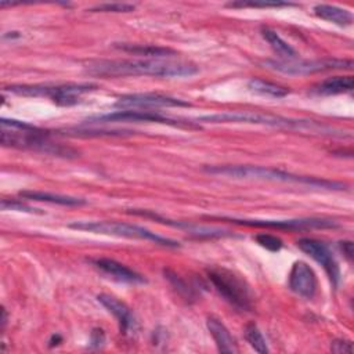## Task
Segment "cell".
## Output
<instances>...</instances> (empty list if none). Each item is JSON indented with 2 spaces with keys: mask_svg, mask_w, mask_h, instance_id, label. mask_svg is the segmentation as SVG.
<instances>
[{
  "mask_svg": "<svg viewBox=\"0 0 354 354\" xmlns=\"http://www.w3.org/2000/svg\"><path fill=\"white\" fill-rule=\"evenodd\" d=\"M198 71L194 64L169 59H100L86 66L88 75L100 77L155 76L171 79L192 76Z\"/></svg>",
  "mask_w": 354,
  "mask_h": 354,
  "instance_id": "6da1fadb",
  "label": "cell"
},
{
  "mask_svg": "<svg viewBox=\"0 0 354 354\" xmlns=\"http://www.w3.org/2000/svg\"><path fill=\"white\" fill-rule=\"evenodd\" d=\"M203 170L214 176H225L231 178H245V180H266V181H281V183H296L307 184L310 187L326 188V189H346V184L318 177L299 176L275 167L253 166V165H217L206 166Z\"/></svg>",
  "mask_w": 354,
  "mask_h": 354,
  "instance_id": "7a4b0ae2",
  "label": "cell"
},
{
  "mask_svg": "<svg viewBox=\"0 0 354 354\" xmlns=\"http://www.w3.org/2000/svg\"><path fill=\"white\" fill-rule=\"evenodd\" d=\"M198 120L207 122V123H253V124H264L271 127H283L289 130L344 137V134H342V130L325 126L322 123H317L314 120L292 119V118H283V116L261 113V112H250V111H234V112L228 111V112L203 115V116H199Z\"/></svg>",
  "mask_w": 354,
  "mask_h": 354,
  "instance_id": "3957f363",
  "label": "cell"
},
{
  "mask_svg": "<svg viewBox=\"0 0 354 354\" xmlns=\"http://www.w3.org/2000/svg\"><path fill=\"white\" fill-rule=\"evenodd\" d=\"M0 142L3 147L29 149V151L41 152L51 156H58V158L69 159V158L79 156L77 149L59 142H54L50 138V133L40 130L35 126L29 129L1 127Z\"/></svg>",
  "mask_w": 354,
  "mask_h": 354,
  "instance_id": "277c9868",
  "label": "cell"
},
{
  "mask_svg": "<svg viewBox=\"0 0 354 354\" xmlns=\"http://www.w3.org/2000/svg\"><path fill=\"white\" fill-rule=\"evenodd\" d=\"M69 228L79 230V231H87L94 234H102V235H113V236H123V238H136L142 241H151L153 243L166 246V248H178L180 242L158 235L152 232L148 228L122 223V221H109V220H97V221H73L68 224Z\"/></svg>",
  "mask_w": 354,
  "mask_h": 354,
  "instance_id": "5b68a950",
  "label": "cell"
},
{
  "mask_svg": "<svg viewBox=\"0 0 354 354\" xmlns=\"http://www.w3.org/2000/svg\"><path fill=\"white\" fill-rule=\"evenodd\" d=\"M97 84L93 83H65V84H11L4 90L22 97H47L55 104L71 106L80 101L86 93L94 91Z\"/></svg>",
  "mask_w": 354,
  "mask_h": 354,
  "instance_id": "8992f818",
  "label": "cell"
},
{
  "mask_svg": "<svg viewBox=\"0 0 354 354\" xmlns=\"http://www.w3.org/2000/svg\"><path fill=\"white\" fill-rule=\"evenodd\" d=\"M207 278L221 297L234 308L239 311L252 310V293L242 278L227 268H210L207 270Z\"/></svg>",
  "mask_w": 354,
  "mask_h": 354,
  "instance_id": "52a82bcc",
  "label": "cell"
},
{
  "mask_svg": "<svg viewBox=\"0 0 354 354\" xmlns=\"http://www.w3.org/2000/svg\"><path fill=\"white\" fill-rule=\"evenodd\" d=\"M268 69L285 73V75H313L318 72L332 71V69H351V59H337V58H322V59H267L263 62Z\"/></svg>",
  "mask_w": 354,
  "mask_h": 354,
  "instance_id": "ba28073f",
  "label": "cell"
},
{
  "mask_svg": "<svg viewBox=\"0 0 354 354\" xmlns=\"http://www.w3.org/2000/svg\"><path fill=\"white\" fill-rule=\"evenodd\" d=\"M220 220H227L234 224L248 225V227H266L278 230H311V228H335L337 223L329 218H289V220H270V218H236V217H216Z\"/></svg>",
  "mask_w": 354,
  "mask_h": 354,
  "instance_id": "9c48e42d",
  "label": "cell"
},
{
  "mask_svg": "<svg viewBox=\"0 0 354 354\" xmlns=\"http://www.w3.org/2000/svg\"><path fill=\"white\" fill-rule=\"evenodd\" d=\"M115 106L120 111L124 109H158V108H178V106H191L189 102L158 94V93H136V94H124L118 98Z\"/></svg>",
  "mask_w": 354,
  "mask_h": 354,
  "instance_id": "30bf717a",
  "label": "cell"
},
{
  "mask_svg": "<svg viewBox=\"0 0 354 354\" xmlns=\"http://www.w3.org/2000/svg\"><path fill=\"white\" fill-rule=\"evenodd\" d=\"M296 245L299 246L300 250H303L306 254H308L311 259H314L317 263H319L324 270L326 271L329 279L332 281V283L336 286L340 278V270L339 266L330 252V249L328 248L326 243H324L322 241L314 239V238H300Z\"/></svg>",
  "mask_w": 354,
  "mask_h": 354,
  "instance_id": "8fae6325",
  "label": "cell"
},
{
  "mask_svg": "<svg viewBox=\"0 0 354 354\" xmlns=\"http://www.w3.org/2000/svg\"><path fill=\"white\" fill-rule=\"evenodd\" d=\"M129 213L131 214H137V216H142V217H151L155 221H159L162 224H167L176 228H181L187 232H189L191 235H195L198 238H224V236H231L232 232L228 230H223V228H217V227H205V225H199V224H189V223H184V221H174L166 217L159 216L158 213H153L151 210H141V209H130Z\"/></svg>",
  "mask_w": 354,
  "mask_h": 354,
  "instance_id": "7c38bea8",
  "label": "cell"
},
{
  "mask_svg": "<svg viewBox=\"0 0 354 354\" xmlns=\"http://www.w3.org/2000/svg\"><path fill=\"white\" fill-rule=\"evenodd\" d=\"M95 122V123H106V122H151V123H166L171 126H180V122H174L158 112L153 111H134V109H124V111H116L112 113L105 115H97L87 119V122Z\"/></svg>",
  "mask_w": 354,
  "mask_h": 354,
  "instance_id": "4fadbf2b",
  "label": "cell"
},
{
  "mask_svg": "<svg viewBox=\"0 0 354 354\" xmlns=\"http://www.w3.org/2000/svg\"><path fill=\"white\" fill-rule=\"evenodd\" d=\"M289 288L304 299H313L318 288L314 270L304 261H296L289 272Z\"/></svg>",
  "mask_w": 354,
  "mask_h": 354,
  "instance_id": "5bb4252c",
  "label": "cell"
},
{
  "mask_svg": "<svg viewBox=\"0 0 354 354\" xmlns=\"http://www.w3.org/2000/svg\"><path fill=\"white\" fill-rule=\"evenodd\" d=\"M97 300L118 319L120 332H123L124 335L136 332L137 321H136L131 310L123 301H120L118 297L108 295V293L98 295Z\"/></svg>",
  "mask_w": 354,
  "mask_h": 354,
  "instance_id": "9a60e30c",
  "label": "cell"
},
{
  "mask_svg": "<svg viewBox=\"0 0 354 354\" xmlns=\"http://www.w3.org/2000/svg\"><path fill=\"white\" fill-rule=\"evenodd\" d=\"M93 264L97 268H100L101 271H104L105 274L111 275L112 278H115L120 282H126V283H144L145 282V278L141 274L133 271L127 266H124L113 259H106V257L95 259V260H93Z\"/></svg>",
  "mask_w": 354,
  "mask_h": 354,
  "instance_id": "2e32d148",
  "label": "cell"
},
{
  "mask_svg": "<svg viewBox=\"0 0 354 354\" xmlns=\"http://www.w3.org/2000/svg\"><path fill=\"white\" fill-rule=\"evenodd\" d=\"M206 326L220 353H225V354L238 353V346L235 343V339L232 337L227 326L220 319L214 317H209L206 319Z\"/></svg>",
  "mask_w": 354,
  "mask_h": 354,
  "instance_id": "e0dca14e",
  "label": "cell"
},
{
  "mask_svg": "<svg viewBox=\"0 0 354 354\" xmlns=\"http://www.w3.org/2000/svg\"><path fill=\"white\" fill-rule=\"evenodd\" d=\"M115 47L130 54L147 57V59H163L176 55V51L169 47L153 46V44H131V43H116Z\"/></svg>",
  "mask_w": 354,
  "mask_h": 354,
  "instance_id": "ac0fdd59",
  "label": "cell"
},
{
  "mask_svg": "<svg viewBox=\"0 0 354 354\" xmlns=\"http://www.w3.org/2000/svg\"><path fill=\"white\" fill-rule=\"evenodd\" d=\"M19 196L24 199H28V201L48 202V203H55V205H61V206H83L87 203L86 199H83V198L59 195V194H53V192H46V191H21Z\"/></svg>",
  "mask_w": 354,
  "mask_h": 354,
  "instance_id": "d6986e66",
  "label": "cell"
},
{
  "mask_svg": "<svg viewBox=\"0 0 354 354\" xmlns=\"http://www.w3.org/2000/svg\"><path fill=\"white\" fill-rule=\"evenodd\" d=\"M354 86L353 76H333L324 79L313 87V93L318 95H335L351 91Z\"/></svg>",
  "mask_w": 354,
  "mask_h": 354,
  "instance_id": "ffe728a7",
  "label": "cell"
},
{
  "mask_svg": "<svg viewBox=\"0 0 354 354\" xmlns=\"http://www.w3.org/2000/svg\"><path fill=\"white\" fill-rule=\"evenodd\" d=\"M314 14L328 22H332L339 26H348L353 24V14L344 8L330 4H317L314 7Z\"/></svg>",
  "mask_w": 354,
  "mask_h": 354,
  "instance_id": "44dd1931",
  "label": "cell"
},
{
  "mask_svg": "<svg viewBox=\"0 0 354 354\" xmlns=\"http://www.w3.org/2000/svg\"><path fill=\"white\" fill-rule=\"evenodd\" d=\"M261 36L264 37V40L271 46V48L283 59H297L299 54L297 51L288 44L274 29L271 28H261Z\"/></svg>",
  "mask_w": 354,
  "mask_h": 354,
  "instance_id": "7402d4cb",
  "label": "cell"
},
{
  "mask_svg": "<svg viewBox=\"0 0 354 354\" xmlns=\"http://www.w3.org/2000/svg\"><path fill=\"white\" fill-rule=\"evenodd\" d=\"M248 88L252 93H256L264 97H271V98H283L289 94V90L286 87L264 79H259V77L250 79L248 82Z\"/></svg>",
  "mask_w": 354,
  "mask_h": 354,
  "instance_id": "603a6c76",
  "label": "cell"
},
{
  "mask_svg": "<svg viewBox=\"0 0 354 354\" xmlns=\"http://www.w3.org/2000/svg\"><path fill=\"white\" fill-rule=\"evenodd\" d=\"M245 339L252 346V348H254V351H257L260 354L268 353V347H267L266 339H264L263 333L260 332V329L257 328V325H254V324L246 325V328H245Z\"/></svg>",
  "mask_w": 354,
  "mask_h": 354,
  "instance_id": "cb8c5ba5",
  "label": "cell"
},
{
  "mask_svg": "<svg viewBox=\"0 0 354 354\" xmlns=\"http://www.w3.org/2000/svg\"><path fill=\"white\" fill-rule=\"evenodd\" d=\"M227 7L231 8H278V7H289L295 6L292 3H285V1H231L225 4Z\"/></svg>",
  "mask_w": 354,
  "mask_h": 354,
  "instance_id": "d4e9b609",
  "label": "cell"
},
{
  "mask_svg": "<svg viewBox=\"0 0 354 354\" xmlns=\"http://www.w3.org/2000/svg\"><path fill=\"white\" fill-rule=\"evenodd\" d=\"M165 277L170 281V283L176 288V290L184 296L187 300L188 299H194V290L192 288H189V285H187V282L184 279H181L176 272L170 271V270H165Z\"/></svg>",
  "mask_w": 354,
  "mask_h": 354,
  "instance_id": "484cf974",
  "label": "cell"
},
{
  "mask_svg": "<svg viewBox=\"0 0 354 354\" xmlns=\"http://www.w3.org/2000/svg\"><path fill=\"white\" fill-rule=\"evenodd\" d=\"M136 8L134 4L130 3H102V4H97L91 8H88L87 11L91 12H130Z\"/></svg>",
  "mask_w": 354,
  "mask_h": 354,
  "instance_id": "4316f807",
  "label": "cell"
},
{
  "mask_svg": "<svg viewBox=\"0 0 354 354\" xmlns=\"http://www.w3.org/2000/svg\"><path fill=\"white\" fill-rule=\"evenodd\" d=\"M1 209L3 210H15V212H24V213H37V214H43V212L40 209H36L33 206H29L26 203H24L19 199H1Z\"/></svg>",
  "mask_w": 354,
  "mask_h": 354,
  "instance_id": "83f0119b",
  "label": "cell"
},
{
  "mask_svg": "<svg viewBox=\"0 0 354 354\" xmlns=\"http://www.w3.org/2000/svg\"><path fill=\"white\" fill-rule=\"evenodd\" d=\"M254 239L260 246H263V248H266L267 250H271V252H278L283 245L282 241L278 236L271 235V234H266V232L257 234L254 236Z\"/></svg>",
  "mask_w": 354,
  "mask_h": 354,
  "instance_id": "f1b7e54d",
  "label": "cell"
},
{
  "mask_svg": "<svg viewBox=\"0 0 354 354\" xmlns=\"http://www.w3.org/2000/svg\"><path fill=\"white\" fill-rule=\"evenodd\" d=\"M330 350L333 353L342 354V353H351L353 351V344L350 340H343V339H336L330 343Z\"/></svg>",
  "mask_w": 354,
  "mask_h": 354,
  "instance_id": "f546056e",
  "label": "cell"
},
{
  "mask_svg": "<svg viewBox=\"0 0 354 354\" xmlns=\"http://www.w3.org/2000/svg\"><path fill=\"white\" fill-rule=\"evenodd\" d=\"M104 340H105V336H104L102 329H98V328L93 329V332H91V346L100 347V344L104 343Z\"/></svg>",
  "mask_w": 354,
  "mask_h": 354,
  "instance_id": "4dcf8cb0",
  "label": "cell"
},
{
  "mask_svg": "<svg viewBox=\"0 0 354 354\" xmlns=\"http://www.w3.org/2000/svg\"><path fill=\"white\" fill-rule=\"evenodd\" d=\"M339 246H340L342 252L344 253V256L348 260H351V257H353V242L351 241H343V242L339 243Z\"/></svg>",
  "mask_w": 354,
  "mask_h": 354,
  "instance_id": "1f68e13d",
  "label": "cell"
}]
</instances>
